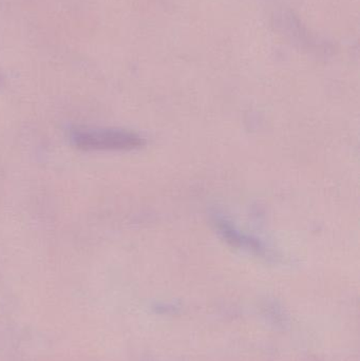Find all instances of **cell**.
I'll use <instances>...</instances> for the list:
<instances>
[{
	"instance_id": "6da1fadb",
	"label": "cell",
	"mask_w": 360,
	"mask_h": 361,
	"mask_svg": "<svg viewBox=\"0 0 360 361\" xmlns=\"http://www.w3.org/2000/svg\"><path fill=\"white\" fill-rule=\"evenodd\" d=\"M70 137L76 148L86 152H126L144 145L137 133L118 128H77Z\"/></svg>"
}]
</instances>
